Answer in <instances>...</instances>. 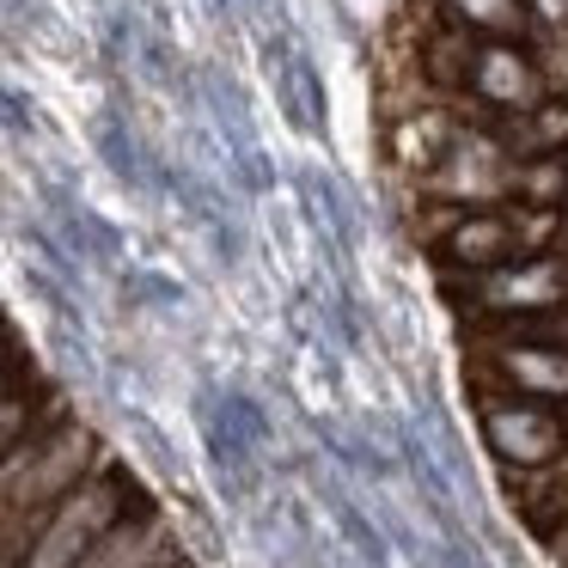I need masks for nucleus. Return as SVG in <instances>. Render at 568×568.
Wrapping results in <instances>:
<instances>
[{
  "mask_svg": "<svg viewBox=\"0 0 568 568\" xmlns=\"http://www.w3.org/2000/svg\"><path fill=\"white\" fill-rule=\"evenodd\" d=\"M111 458H116V446L87 416L62 422L43 440H26L13 453H0V514H50L80 483L99 477Z\"/></svg>",
  "mask_w": 568,
  "mask_h": 568,
  "instance_id": "nucleus-1",
  "label": "nucleus"
},
{
  "mask_svg": "<svg viewBox=\"0 0 568 568\" xmlns=\"http://www.w3.org/2000/svg\"><path fill=\"white\" fill-rule=\"evenodd\" d=\"M141 507H160V501H153L148 483H141L135 470L123 465V453H116L92 483H80V489L68 495L62 507H50L38 544H31V556H26L19 568H80L92 550H99L104 531H111L116 519L141 514Z\"/></svg>",
  "mask_w": 568,
  "mask_h": 568,
  "instance_id": "nucleus-2",
  "label": "nucleus"
},
{
  "mask_svg": "<svg viewBox=\"0 0 568 568\" xmlns=\"http://www.w3.org/2000/svg\"><path fill=\"white\" fill-rule=\"evenodd\" d=\"M446 312L465 324H489V318H526V312H550L568 306V257H519V263H495V270H434Z\"/></svg>",
  "mask_w": 568,
  "mask_h": 568,
  "instance_id": "nucleus-3",
  "label": "nucleus"
},
{
  "mask_svg": "<svg viewBox=\"0 0 568 568\" xmlns=\"http://www.w3.org/2000/svg\"><path fill=\"white\" fill-rule=\"evenodd\" d=\"M470 392V422H477L483 453L495 458V470H544L568 453V409L544 404V397H514V392Z\"/></svg>",
  "mask_w": 568,
  "mask_h": 568,
  "instance_id": "nucleus-4",
  "label": "nucleus"
},
{
  "mask_svg": "<svg viewBox=\"0 0 568 568\" xmlns=\"http://www.w3.org/2000/svg\"><path fill=\"white\" fill-rule=\"evenodd\" d=\"M514 172H519L514 153H507L483 123H465V135L453 141V153H446L428 178L404 184L397 214L416 209V202H434V209H501V202H514Z\"/></svg>",
  "mask_w": 568,
  "mask_h": 568,
  "instance_id": "nucleus-5",
  "label": "nucleus"
},
{
  "mask_svg": "<svg viewBox=\"0 0 568 568\" xmlns=\"http://www.w3.org/2000/svg\"><path fill=\"white\" fill-rule=\"evenodd\" d=\"M465 385L568 404V348L562 343H465Z\"/></svg>",
  "mask_w": 568,
  "mask_h": 568,
  "instance_id": "nucleus-6",
  "label": "nucleus"
},
{
  "mask_svg": "<svg viewBox=\"0 0 568 568\" xmlns=\"http://www.w3.org/2000/svg\"><path fill=\"white\" fill-rule=\"evenodd\" d=\"M550 92L556 80L531 43H489V38L477 43V55H470V111H477V123H489L501 111H526Z\"/></svg>",
  "mask_w": 568,
  "mask_h": 568,
  "instance_id": "nucleus-7",
  "label": "nucleus"
},
{
  "mask_svg": "<svg viewBox=\"0 0 568 568\" xmlns=\"http://www.w3.org/2000/svg\"><path fill=\"white\" fill-rule=\"evenodd\" d=\"M470 116L453 111V104H428V111H409V116H392V123H379V153H385V172H392V184H416V178H428L434 165L453 153V141L465 135Z\"/></svg>",
  "mask_w": 568,
  "mask_h": 568,
  "instance_id": "nucleus-8",
  "label": "nucleus"
},
{
  "mask_svg": "<svg viewBox=\"0 0 568 568\" xmlns=\"http://www.w3.org/2000/svg\"><path fill=\"white\" fill-rule=\"evenodd\" d=\"M178 556H184V544H178L165 507H141V514L116 519L80 568H165V562H178Z\"/></svg>",
  "mask_w": 568,
  "mask_h": 568,
  "instance_id": "nucleus-9",
  "label": "nucleus"
},
{
  "mask_svg": "<svg viewBox=\"0 0 568 568\" xmlns=\"http://www.w3.org/2000/svg\"><path fill=\"white\" fill-rule=\"evenodd\" d=\"M495 141H501L514 160H544V153H568V92H550V99L526 104V111H501L489 116Z\"/></svg>",
  "mask_w": 568,
  "mask_h": 568,
  "instance_id": "nucleus-10",
  "label": "nucleus"
},
{
  "mask_svg": "<svg viewBox=\"0 0 568 568\" xmlns=\"http://www.w3.org/2000/svg\"><path fill=\"white\" fill-rule=\"evenodd\" d=\"M440 19L489 43H538V19L526 0H440Z\"/></svg>",
  "mask_w": 568,
  "mask_h": 568,
  "instance_id": "nucleus-11",
  "label": "nucleus"
},
{
  "mask_svg": "<svg viewBox=\"0 0 568 568\" xmlns=\"http://www.w3.org/2000/svg\"><path fill=\"white\" fill-rule=\"evenodd\" d=\"M514 196L538 202V209H568V153H544V160H519Z\"/></svg>",
  "mask_w": 568,
  "mask_h": 568,
  "instance_id": "nucleus-12",
  "label": "nucleus"
},
{
  "mask_svg": "<svg viewBox=\"0 0 568 568\" xmlns=\"http://www.w3.org/2000/svg\"><path fill=\"white\" fill-rule=\"evenodd\" d=\"M0 104H7V141H13V153L26 148V141H38V104H31V92L19 87V80H7V92H0Z\"/></svg>",
  "mask_w": 568,
  "mask_h": 568,
  "instance_id": "nucleus-13",
  "label": "nucleus"
},
{
  "mask_svg": "<svg viewBox=\"0 0 568 568\" xmlns=\"http://www.w3.org/2000/svg\"><path fill=\"white\" fill-rule=\"evenodd\" d=\"M531 7V19H538V43H550V38H568V0H526ZM531 43V50H538Z\"/></svg>",
  "mask_w": 568,
  "mask_h": 568,
  "instance_id": "nucleus-14",
  "label": "nucleus"
},
{
  "mask_svg": "<svg viewBox=\"0 0 568 568\" xmlns=\"http://www.w3.org/2000/svg\"><path fill=\"white\" fill-rule=\"evenodd\" d=\"M538 544H544V550H550V556H556V562H562V568H568V519H562V526H556V531H550V538H538Z\"/></svg>",
  "mask_w": 568,
  "mask_h": 568,
  "instance_id": "nucleus-15",
  "label": "nucleus"
},
{
  "mask_svg": "<svg viewBox=\"0 0 568 568\" xmlns=\"http://www.w3.org/2000/svg\"><path fill=\"white\" fill-rule=\"evenodd\" d=\"M165 568H196V562H190V556H178V562H165Z\"/></svg>",
  "mask_w": 568,
  "mask_h": 568,
  "instance_id": "nucleus-16",
  "label": "nucleus"
},
{
  "mask_svg": "<svg viewBox=\"0 0 568 568\" xmlns=\"http://www.w3.org/2000/svg\"><path fill=\"white\" fill-rule=\"evenodd\" d=\"M562 257H568V226H562Z\"/></svg>",
  "mask_w": 568,
  "mask_h": 568,
  "instance_id": "nucleus-17",
  "label": "nucleus"
},
{
  "mask_svg": "<svg viewBox=\"0 0 568 568\" xmlns=\"http://www.w3.org/2000/svg\"><path fill=\"white\" fill-rule=\"evenodd\" d=\"M562 409H568V404H562Z\"/></svg>",
  "mask_w": 568,
  "mask_h": 568,
  "instance_id": "nucleus-18",
  "label": "nucleus"
}]
</instances>
